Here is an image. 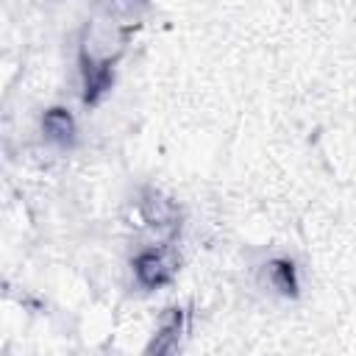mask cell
I'll return each instance as SVG.
<instances>
[{
  "mask_svg": "<svg viewBox=\"0 0 356 356\" xmlns=\"http://www.w3.org/2000/svg\"><path fill=\"white\" fill-rule=\"evenodd\" d=\"M139 209H142L145 222L153 231H159L161 236H172L181 228V211H178V206L170 197H164L161 192H156V189H145L142 192Z\"/></svg>",
  "mask_w": 356,
  "mask_h": 356,
  "instance_id": "cell-2",
  "label": "cell"
},
{
  "mask_svg": "<svg viewBox=\"0 0 356 356\" xmlns=\"http://www.w3.org/2000/svg\"><path fill=\"white\" fill-rule=\"evenodd\" d=\"M175 270H178V259L170 248H150L134 259V275L145 289H159L170 284Z\"/></svg>",
  "mask_w": 356,
  "mask_h": 356,
  "instance_id": "cell-1",
  "label": "cell"
},
{
  "mask_svg": "<svg viewBox=\"0 0 356 356\" xmlns=\"http://www.w3.org/2000/svg\"><path fill=\"white\" fill-rule=\"evenodd\" d=\"M181 331H184V312L181 309H170L167 312V317L161 320V328H159V334H156V339L150 342V353L156 350V353H170L175 345H178V337H181Z\"/></svg>",
  "mask_w": 356,
  "mask_h": 356,
  "instance_id": "cell-5",
  "label": "cell"
},
{
  "mask_svg": "<svg viewBox=\"0 0 356 356\" xmlns=\"http://www.w3.org/2000/svg\"><path fill=\"white\" fill-rule=\"evenodd\" d=\"M267 273H270V281L278 292L298 295V275H295V264L289 259H273L267 264Z\"/></svg>",
  "mask_w": 356,
  "mask_h": 356,
  "instance_id": "cell-6",
  "label": "cell"
},
{
  "mask_svg": "<svg viewBox=\"0 0 356 356\" xmlns=\"http://www.w3.org/2000/svg\"><path fill=\"white\" fill-rule=\"evenodd\" d=\"M42 128H44L47 139L56 145H72V139H75V120L67 108H58V106L47 108L42 117Z\"/></svg>",
  "mask_w": 356,
  "mask_h": 356,
  "instance_id": "cell-4",
  "label": "cell"
},
{
  "mask_svg": "<svg viewBox=\"0 0 356 356\" xmlns=\"http://www.w3.org/2000/svg\"><path fill=\"white\" fill-rule=\"evenodd\" d=\"M114 3H117V6H125V8H131L136 0H114Z\"/></svg>",
  "mask_w": 356,
  "mask_h": 356,
  "instance_id": "cell-7",
  "label": "cell"
},
{
  "mask_svg": "<svg viewBox=\"0 0 356 356\" xmlns=\"http://www.w3.org/2000/svg\"><path fill=\"white\" fill-rule=\"evenodd\" d=\"M81 70H83V100L86 103H97V97L111 86V64L108 61H92L86 58V53L81 56Z\"/></svg>",
  "mask_w": 356,
  "mask_h": 356,
  "instance_id": "cell-3",
  "label": "cell"
}]
</instances>
